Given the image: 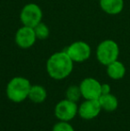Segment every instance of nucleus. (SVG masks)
Instances as JSON below:
<instances>
[{
    "mask_svg": "<svg viewBox=\"0 0 130 131\" xmlns=\"http://www.w3.org/2000/svg\"><path fill=\"white\" fill-rule=\"evenodd\" d=\"M73 62L65 51L54 53L46 62V71L52 79L61 80L72 72Z\"/></svg>",
    "mask_w": 130,
    "mask_h": 131,
    "instance_id": "nucleus-1",
    "label": "nucleus"
},
{
    "mask_svg": "<svg viewBox=\"0 0 130 131\" xmlns=\"http://www.w3.org/2000/svg\"><path fill=\"white\" fill-rule=\"evenodd\" d=\"M31 84L24 77H14L6 86V95L14 103H21L29 96Z\"/></svg>",
    "mask_w": 130,
    "mask_h": 131,
    "instance_id": "nucleus-2",
    "label": "nucleus"
},
{
    "mask_svg": "<svg viewBox=\"0 0 130 131\" xmlns=\"http://www.w3.org/2000/svg\"><path fill=\"white\" fill-rule=\"evenodd\" d=\"M120 48L118 44L111 39L101 42L96 49V58L100 63L105 66L118 60Z\"/></svg>",
    "mask_w": 130,
    "mask_h": 131,
    "instance_id": "nucleus-3",
    "label": "nucleus"
},
{
    "mask_svg": "<svg viewBox=\"0 0 130 131\" xmlns=\"http://www.w3.org/2000/svg\"><path fill=\"white\" fill-rule=\"evenodd\" d=\"M43 13L42 10L36 4H28L22 8L20 15L21 23L24 26L35 28L39 23H41Z\"/></svg>",
    "mask_w": 130,
    "mask_h": 131,
    "instance_id": "nucleus-4",
    "label": "nucleus"
},
{
    "mask_svg": "<svg viewBox=\"0 0 130 131\" xmlns=\"http://www.w3.org/2000/svg\"><path fill=\"white\" fill-rule=\"evenodd\" d=\"M78 107L77 103L69 99H63L60 101L54 107V115L59 121H70L78 114Z\"/></svg>",
    "mask_w": 130,
    "mask_h": 131,
    "instance_id": "nucleus-5",
    "label": "nucleus"
},
{
    "mask_svg": "<svg viewBox=\"0 0 130 131\" xmlns=\"http://www.w3.org/2000/svg\"><path fill=\"white\" fill-rule=\"evenodd\" d=\"M102 84L94 78H86L79 84L81 95L85 100H98L102 95Z\"/></svg>",
    "mask_w": 130,
    "mask_h": 131,
    "instance_id": "nucleus-6",
    "label": "nucleus"
},
{
    "mask_svg": "<svg viewBox=\"0 0 130 131\" xmlns=\"http://www.w3.org/2000/svg\"><path fill=\"white\" fill-rule=\"evenodd\" d=\"M73 62H82L90 57L91 48L87 43L84 41H76L69 45L65 50Z\"/></svg>",
    "mask_w": 130,
    "mask_h": 131,
    "instance_id": "nucleus-7",
    "label": "nucleus"
},
{
    "mask_svg": "<svg viewBox=\"0 0 130 131\" xmlns=\"http://www.w3.org/2000/svg\"><path fill=\"white\" fill-rule=\"evenodd\" d=\"M37 39L34 28L24 26L20 28L15 35V42L21 48H30L35 44Z\"/></svg>",
    "mask_w": 130,
    "mask_h": 131,
    "instance_id": "nucleus-8",
    "label": "nucleus"
},
{
    "mask_svg": "<svg viewBox=\"0 0 130 131\" xmlns=\"http://www.w3.org/2000/svg\"><path fill=\"white\" fill-rule=\"evenodd\" d=\"M102 108L98 100H85L78 106V113L82 119H93L100 114Z\"/></svg>",
    "mask_w": 130,
    "mask_h": 131,
    "instance_id": "nucleus-9",
    "label": "nucleus"
},
{
    "mask_svg": "<svg viewBox=\"0 0 130 131\" xmlns=\"http://www.w3.org/2000/svg\"><path fill=\"white\" fill-rule=\"evenodd\" d=\"M101 8L106 14L115 15L123 10L124 1L123 0H100Z\"/></svg>",
    "mask_w": 130,
    "mask_h": 131,
    "instance_id": "nucleus-10",
    "label": "nucleus"
},
{
    "mask_svg": "<svg viewBox=\"0 0 130 131\" xmlns=\"http://www.w3.org/2000/svg\"><path fill=\"white\" fill-rule=\"evenodd\" d=\"M107 74L111 79L118 80L124 78L126 74V67L120 61H114L107 65Z\"/></svg>",
    "mask_w": 130,
    "mask_h": 131,
    "instance_id": "nucleus-11",
    "label": "nucleus"
},
{
    "mask_svg": "<svg viewBox=\"0 0 130 131\" xmlns=\"http://www.w3.org/2000/svg\"><path fill=\"white\" fill-rule=\"evenodd\" d=\"M98 101L102 110H104L108 112H114L119 106L118 98L111 93L106 94V95H102L99 97Z\"/></svg>",
    "mask_w": 130,
    "mask_h": 131,
    "instance_id": "nucleus-12",
    "label": "nucleus"
},
{
    "mask_svg": "<svg viewBox=\"0 0 130 131\" xmlns=\"http://www.w3.org/2000/svg\"><path fill=\"white\" fill-rule=\"evenodd\" d=\"M47 97V92L45 88L39 85H34L30 88V93H29L28 98L31 102L35 104H41L45 102V100Z\"/></svg>",
    "mask_w": 130,
    "mask_h": 131,
    "instance_id": "nucleus-13",
    "label": "nucleus"
},
{
    "mask_svg": "<svg viewBox=\"0 0 130 131\" xmlns=\"http://www.w3.org/2000/svg\"><path fill=\"white\" fill-rule=\"evenodd\" d=\"M81 96L82 95L79 86H70L66 90V98L72 101V102L77 103Z\"/></svg>",
    "mask_w": 130,
    "mask_h": 131,
    "instance_id": "nucleus-14",
    "label": "nucleus"
},
{
    "mask_svg": "<svg viewBox=\"0 0 130 131\" xmlns=\"http://www.w3.org/2000/svg\"><path fill=\"white\" fill-rule=\"evenodd\" d=\"M35 34H36L37 38L38 39H45L49 36V29L45 23H39L36 27L34 28Z\"/></svg>",
    "mask_w": 130,
    "mask_h": 131,
    "instance_id": "nucleus-15",
    "label": "nucleus"
},
{
    "mask_svg": "<svg viewBox=\"0 0 130 131\" xmlns=\"http://www.w3.org/2000/svg\"><path fill=\"white\" fill-rule=\"evenodd\" d=\"M52 131H75L73 127L69 123V121H60L54 125Z\"/></svg>",
    "mask_w": 130,
    "mask_h": 131,
    "instance_id": "nucleus-16",
    "label": "nucleus"
},
{
    "mask_svg": "<svg viewBox=\"0 0 130 131\" xmlns=\"http://www.w3.org/2000/svg\"><path fill=\"white\" fill-rule=\"evenodd\" d=\"M101 89H102V95H106V94L111 93V86L109 84H102Z\"/></svg>",
    "mask_w": 130,
    "mask_h": 131,
    "instance_id": "nucleus-17",
    "label": "nucleus"
}]
</instances>
